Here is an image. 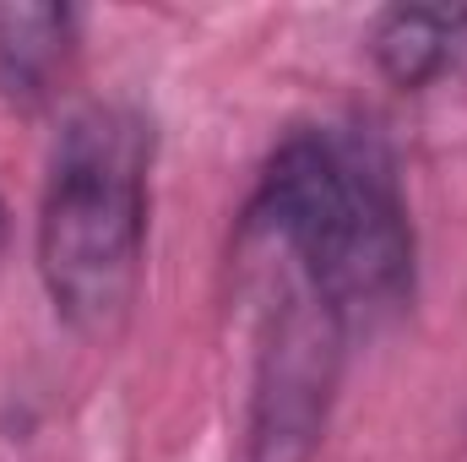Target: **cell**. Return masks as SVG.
I'll use <instances>...</instances> for the list:
<instances>
[{"label": "cell", "mask_w": 467, "mask_h": 462, "mask_svg": "<svg viewBox=\"0 0 467 462\" xmlns=\"http://www.w3.org/2000/svg\"><path fill=\"white\" fill-rule=\"evenodd\" d=\"M369 55L375 66L402 88V93H424L430 82H441L446 71H457L467 55V11H441V5H397L375 22L369 33Z\"/></svg>", "instance_id": "obj_4"}, {"label": "cell", "mask_w": 467, "mask_h": 462, "mask_svg": "<svg viewBox=\"0 0 467 462\" xmlns=\"http://www.w3.org/2000/svg\"><path fill=\"white\" fill-rule=\"evenodd\" d=\"M0 239H5V207H0Z\"/></svg>", "instance_id": "obj_6"}, {"label": "cell", "mask_w": 467, "mask_h": 462, "mask_svg": "<svg viewBox=\"0 0 467 462\" xmlns=\"http://www.w3.org/2000/svg\"><path fill=\"white\" fill-rule=\"evenodd\" d=\"M244 234L266 239L343 327L375 332L413 299V224L391 152L348 125L283 136L250 196Z\"/></svg>", "instance_id": "obj_1"}, {"label": "cell", "mask_w": 467, "mask_h": 462, "mask_svg": "<svg viewBox=\"0 0 467 462\" xmlns=\"http://www.w3.org/2000/svg\"><path fill=\"white\" fill-rule=\"evenodd\" d=\"M348 327L288 278L283 305H272L266 343L250 392V462H310L321 446Z\"/></svg>", "instance_id": "obj_3"}, {"label": "cell", "mask_w": 467, "mask_h": 462, "mask_svg": "<svg viewBox=\"0 0 467 462\" xmlns=\"http://www.w3.org/2000/svg\"><path fill=\"white\" fill-rule=\"evenodd\" d=\"M147 169L152 125L125 104H93L66 120L44 207H38V278L71 332L109 338L141 283L147 245Z\"/></svg>", "instance_id": "obj_2"}, {"label": "cell", "mask_w": 467, "mask_h": 462, "mask_svg": "<svg viewBox=\"0 0 467 462\" xmlns=\"http://www.w3.org/2000/svg\"><path fill=\"white\" fill-rule=\"evenodd\" d=\"M77 33L71 5H0V99L11 110H38L66 71Z\"/></svg>", "instance_id": "obj_5"}]
</instances>
